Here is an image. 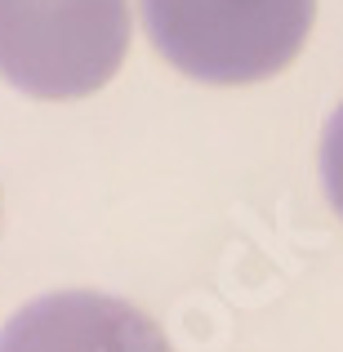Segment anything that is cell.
<instances>
[{
    "label": "cell",
    "instance_id": "cell-1",
    "mask_svg": "<svg viewBox=\"0 0 343 352\" xmlns=\"http://www.w3.org/2000/svg\"><path fill=\"white\" fill-rule=\"evenodd\" d=\"M317 0H143V27L170 67L206 85H250L290 67Z\"/></svg>",
    "mask_w": 343,
    "mask_h": 352
},
{
    "label": "cell",
    "instance_id": "cell-4",
    "mask_svg": "<svg viewBox=\"0 0 343 352\" xmlns=\"http://www.w3.org/2000/svg\"><path fill=\"white\" fill-rule=\"evenodd\" d=\"M321 183H326L330 206L343 214V107L330 116L326 138H321Z\"/></svg>",
    "mask_w": 343,
    "mask_h": 352
},
{
    "label": "cell",
    "instance_id": "cell-2",
    "mask_svg": "<svg viewBox=\"0 0 343 352\" xmlns=\"http://www.w3.org/2000/svg\"><path fill=\"white\" fill-rule=\"evenodd\" d=\"M129 54V0H0V76L32 98H85Z\"/></svg>",
    "mask_w": 343,
    "mask_h": 352
},
{
    "label": "cell",
    "instance_id": "cell-3",
    "mask_svg": "<svg viewBox=\"0 0 343 352\" xmlns=\"http://www.w3.org/2000/svg\"><path fill=\"white\" fill-rule=\"evenodd\" d=\"M0 352H170V344L134 303L94 290H63L18 308L0 330Z\"/></svg>",
    "mask_w": 343,
    "mask_h": 352
}]
</instances>
